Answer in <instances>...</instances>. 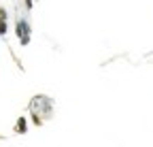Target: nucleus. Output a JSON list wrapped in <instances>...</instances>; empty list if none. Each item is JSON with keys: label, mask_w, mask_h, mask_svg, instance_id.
<instances>
[{"label": "nucleus", "mask_w": 153, "mask_h": 147, "mask_svg": "<svg viewBox=\"0 0 153 147\" xmlns=\"http://www.w3.org/2000/svg\"><path fill=\"white\" fill-rule=\"evenodd\" d=\"M7 17H9L7 9H2V7H0V22H7Z\"/></svg>", "instance_id": "7ed1b4c3"}, {"label": "nucleus", "mask_w": 153, "mask_h": 147, "mask_svg": "<svg viewBox=\"0 0 153 147\" xmlns=\"http://www.w3.org/2000/svg\"><path fill=\"white\" fill-rule=\"evenodd\" d=\"M15 30H17V36H19V43H22V45H28V43H30V28H28V24H26L24 19H19Z\"/></svg>", "instance_id": "f257e3e1"}, {"label": "nucleus", "mask_w": 153, "mask_h": 147, "mask_svg": "<svg viewBox=\"0 0 153 147\" xmlns=\"http://www.w3.org/2000/svg\"><path fill=\"white\" fill-rule=\"evenodd\" d=\"M26 9H32V0H26Z\"/></svg>", "instance_id": "39448f33"}, {"label": "nucleus", "mask_w": 153, "mask_h": 147, "mask_svg": "<svg viewBox=\"0 0 153 147\" xmlns=\"http://www.w3.org/2000/svg\"><path fill=\"white\" fill-rule=\"evenodd\" d=\"M17 132H26V117H19V122H17V128H15Z\"/></svg>", "instance_id": "f03ea898"}, {"label": "nucleus", "mask_w": 153, "mask_h": 147, "mask_svg": "<svg viewBox=\"0 0 153 147\" xmlns=\"http://www.w3.org/2000/svg\"><path fill=\"white\" fill-rule=\"evenodd\" d=\"M7 30H9L7 22H0V36H2V34H7Z\"/></svg>", "instance_id": "20e7f679"}]
</instances>
